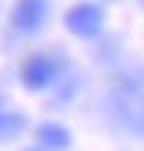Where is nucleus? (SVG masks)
Returning a JSON list of instances; mask_svg holds the SVG:
<instances>
[{
    "label": "nucleus",
    "instance_id": "nucleus-1",
    "mask_svg": "<svg viewBox=\"0 0 144 151\" xmlns=\"http://www.w3.org/2000/svg\"><path fill=\"white\" fill-rule=\"evenodd\" d=\"M67 27L70 34H77V37H97L104 27V14L97 4H77L67 10Z\"/></svg>",
    "mask_w": 144,
    "mask_h": 151
},
{
    "label": "nucleus",
    "instance_id": "nucleus-4",
    "mask_svg": "<svg viewBox=\"0 0 144 151\" xmlns=\"http://www.w3.org/2000/svg\"><path fill=\"white\" fill-rule=\"evenodd\" d=\"M37 138H40V145L50 148V151H64V148H70V134H67V128H60V124H40Z\"/></svg>",
    "mask_w": 144,
    "mask_h": 151
},
{
    "label": "nucleus",
    "instance_id": "nucleus-2",
    "mask_svg": "<svg viewBox=\"0 0 144 151\" xmlns=\"http://www.w3.org/2000/svg\"><path fill=\"white\" fill-rule=\"evenodd\" d=\"M20 77H24V84L30 87V91H44V87H50L54 81H57V60L47 57V54H34L24 64Z\"/></svg>",
    "mask_w": 144,
    "mask_h": 151
},
{
    "label": "nucleus",
    "instance_id": "nucleus-5",
    "mask_svg": "<svg viewBox=\"0 0 144 151\" xmlns=\"http://www.w3.org/2000/svg\"><path fill=\"white\" fill-rule=\"evenodd\" d=\"M24 131V114L7 108V104H0V141H10Z\"/></svg>",
    "mask_w": 144,
    "mask_h": 151
},
{
    "label": "nucleus",
    "instance_id": "nucleus-3",
    "mask_svg": "<svg viewBox=\"0 0 144 151\" xmlns=\"http://www.w3.org/2000/svg\"><path fill=\"white\" fill-rule=\"evenodd\" d=\"M44 17H47V4L44 0H20L14 7V27L24 34H34L44 24Z\"/></svg>",
    "mask_w": 144,
    "mask_h": 151
}]
</instances>
